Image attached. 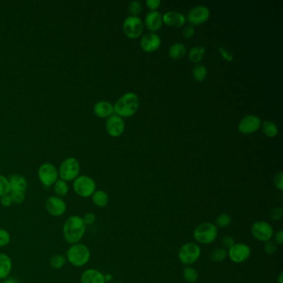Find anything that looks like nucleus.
I'll return each instance as SVG.
<instances>
[{
    "label": "nucleus",
    "instance_id": "obj_1",
    "mask_svg": "<svg viewBox=\"0 0 283 283\" xmlns=\"http://www.w3.org/2000/svg\"><path fill=\"white\" fill-rule=\"evenodd\" d=\"M86 227L83 217L77 214L68 217L62 226V234L65 241L70 245L81 243L85 235Z\"/></svg>",
    "mask_w": 283,
    "mask_h": 283
},
{
    "label": "nucleus",
    "instance_id": "obj_2",
    "mask_svg": "<svg viewBox=\"0 0 283 283\" xmlns=\"http://www.w3.org/2000/svg\"><path fill=\"white\" fill-rule=\"evenodd\" d=\"M140 100L137 94L128 92L117 100L114 107V113L120 117H131L137 113L139 108Z\"/></svg>",
    "mask_w": 283,
    "mask_h": 283
},
{
    "label": "nucleus",
    "instance_id": "obj_3",
    "mask_svg": "<svg viewBox=\"0 0 283 283\" xmlns=\"http://www.w3.org/2000/svg\"><path fill=\"white\" fill-rule=\"evenodd\" d=\"M91 250L83 243L70 245L65 256L67 262L75 267H83L88 263L91 259Z\"/></svg>",
    "mask_w": 283,
    "mask_h": 283
},
{
    "label": "nucleus",
    "instance_id": "obj_4",
    "mask_svg": "<svg viewBox=\"0 0 283 283\" xmlns=\"http://www.w3.org/2000/svg\"><path fill=\"white\" fill-rule=\"evenodd\" d=\"M219 229L214 223L203 222L197 225L193 232L196 243L209 245L216 240Z\"/></svg>",
    "mask_w": 283,
    "mask_h": 283
},
{
    "label": "nucleus",
    "instance_id": "obj_5",
    "mask_svg": "<svg viewBox=\"0 0 283 283\" xmlns=\"http://www.w3.org/2000/svg\"><path fill=\"white\" fill-rule=\"evenodd\" d=\"M201 256V249L198 243L188 242L183 244L178 250V258L182 264L192 266L198 262Z\"/></svg>",
    "mask_w": 283,
    "mask_h": 283
},
{
    "label": "nucleus",
    "instance_id": "obj_6",
    "mask_svg": "<svg viewBox=\"0 0 283 283\" xmlns=\"http://www.w3.org/2000/svg\"><path fill=\"white\" fill-rule=\"evenodd\" d=\"M57 170L59 179L67 183L73 182L80 175V163L76 158L68 157L61 162Z\"/></svg>",
    "mask_w": 283,
    "mask_h": 283
},
{
    "label": "nucleus",
    "instance_id": "obj_7",
    "mask_svg": "<svg viewBox=\"0 0 283 283\" xmlns=\"http://www.w3.org/2000/svg\"><path fill=\"white\" fill-rule=\"evenodd\" d=\"M72 188L76 195L83 198H91L96 190V184L88 175H79L72 183Z\"/></svg>",
    "mask_w": 283,
    "mask_h": 283
},
{
    "label": "nucleus",
    "instance_id": "obj_8",
    "mask_svg": "<svg viewBox=\"0 0 283 283\" xmlns=\"http://www.w3.org/2000/svg\"><path fill=\"white\" fill-rule=\"evenodd\" d=\"M38 177L43 186L52 187L59 179L58 170L54 164L43 163L38 168Z\"/></svg>",
    "mask_w": 283,
    "mask_h": 283
},
{
    "label": "nucleus",
    "instance_id": "obj_9",
    "mask_svg": "<svg viewBox=\"0 0 283 283\" xmlns=\"http://www.w3.org/2000/svg\"><path fill=\"white\" fill-rule=\"evenodd\" d=\"M251 233L256 240L266 243L267 241L272 240L274 229L269 223L263 220H257L252 225Z\"/></svg>",
    "mask_w": 283,
    "mask_h": 283
},
{
    "label": "nucleus",
    "instance_id": "obj_10",
    "mask_svg": "<svg viewBox=\"0 0 283 283\" xmlns=\"http://www.w3.org/2000/svg\"><path fill=\"white\" fill-rule=\"evenodd\" d=\"M251 248L244 243H237L227 250V257L236 264H241L249 259Z\"/></svg>",
    "mask_w": 283,
    "mask_h": 283
},
{
    "label": "nucleus",
    "instance_id": "obj_11",
    "mask_svg": "<svg viewBox=\"0 0 283 283\" xmlns=\"http://www.w3.org/2000/svg\"><path fill=\"white\" fill-rule=\"evenodd\" d=\"M144 30V24L139 17L129 16L123 23V31L131 39L139 38Z\"/></svg>",
    "mask_w": 283,
    "mask_h": 283
},
{
    "label": "nucleus",
    "instance_id": "obj_12",
    "mask_svg": "<svg viewBox=\"0 0 283 283\" xmlns=\"http://www.w3.org/2000/svg\"><path fill=\"white\" fill-rule=\"evenodd\" d=\"M67 203L65 202L64 199L57 197L56 195H52L46 199V211L54 218H59L64 215L65 213L67 212Z\"/></svg>",
    "mask_w": 283,
    "mask_h": 283
},
{
    "label": "nucleus",
    "instance_id": "obj_13",
    "mask_svg": "<svg viewBox=\"0 0 283 283\" xmlns=\"http://www.w3.org/2000/svg\"><path fill=\"white\" fill-rule=\"evenodd\" d=\"M262 121L258 116L255 115H246L238 124V131L243 135H251L259 130Z\"/></svg>",
    "mask_w": 283,
    "mask_h": 283
},
{
    "label": "nucleus",
    "instance_id": "obj_14",
    "mask_svg": "<svg viewBox=\"0 0 283 283\" xmlns=\"http://www.w3.org/2000/svg\"><path fill=\"white\" fill-rule=\"evenodd\" d=\"M210 11L205 6H197L192 8L188 14L187 19L191 26H198L208 21Z\"/></svg>",
    "mask_w": 283,
    "mask_h": 283
},
{
    "label": "nucleus",
    "instance_id": "obj_15",
    "mask_svg": "<svg viewBox=\"0 0 283 283\" xmlns=\"http://www.w3.org/2000/svg\"><path fill=\"white\" fill-rule=\"evenodd\" d=\"M106 131L110 137H120L125 131V122L122 118L116 115H113L107 118L106 121Z\"/></svg>",
    "mask_w": 283,
    "mask_h": 283
},
{
    "label": "nucleus",
    "instance_id": "obj_16",
    "mask_svg": "<svg viewBox=\"0 0 283 283\" xmlns=\"http://www.w3.org/2000/svg\"><path fill=\"white\" fill-rule=\"evenodd\" d=\"M161 45V39L156 33H147L142 37L141 40V48L143 51L151 54L157 51Z\"/></svg>",
    "mask_w": 283,
    "mask_h": 283
},
{
    "label": "nucleus",
    "instance_id": "obj_17",
    "mask_svg": "<svg viewBox=\"0 0 283 283\" xmlns=\"http://www.w3.org/2000/svg\"><path fill=\"white\" fill-rule=\"evenodd\" d=\"M144 25H145L147 29L153 32V33L158 32L159 30L161 29L162 25H163L162 15L157 11L150 12L145 16Z\"/></svg>",
    "mask_w": 283,
    "mask_h": 283
},
{
    "label": "nucleus",
    "instance_id": "obj_18",
    "mask_svg": "<svg viewBox=\"0 0 283 283\" xmlns=\"http://www.w3.org/2000/svg\"><path fill=\"white\" fill-rule=\"evenodd\" d=\"M162 19L164 24L170 27L181 28L186 23V18L184 14L175 11L167 12L162 16Z\"/></svg>",
    "mask_w": 283,
    "mask_h": 283
},
{
    "label": "nucleus",
    "instance_id": "obj_19",
    "mask_svg": "<svg viewBox=\"0 0 283 283\" xmlns=\"http://www.w3.org/2000/svg\"><path fill=\"white\" fill-rule=\"evenodd\" d=\"M80 282L81 283H107L104 274L95 268L85 270L81 276Z\"/></svg>",
    "mask_w": 283,
    "mask_h": 283
},
{
    "label": "nucleus",
    "instance_id": "obj_20",
    "mask_svg": "<svg viewBox=\"0 0 283 283\" xmlns=\"http://www.w3.org/2000/svg\"><path fill=\"white\" fill-rule=\"evenodd\" d=\"M9 186H10V192H24L26 193L28 190L27 179L20 174H13L8 178ZM9 192V193H10Z\"/></svg>",
    "mask_w": 283,
    "mask_h": 283
},
{
    "label": "nucleus",
    "instance_id": "obj_21",
    "mask_svg": "<svg viewBox=\"0 0 283 283\" xmlns=\"http://www.w3.org/2000/svg\"><path fill=\"white\" fill-rule=\"evenodd\" d=\"M93 113L97 117L109 118L114 113V107L110 102L101 101L94 105Z\"/></svg>",
    "mask_w": 283,
    "mask_h": 283
},
{
    "label": "nucleus",
    "instance_id": "obj_22",
    "mask_svg": "<svg viewBox=\"0 0 283 283\" xmlns=\"http://www.w3.org/2000/svg\"><path fill=\"white\" fill-rule=\"evenodd\" d=\"M13 269V261L4 253H0V281L4 280L10 275Z\"/></svg>",
    "mask_w": 283,
    "mask_h": 283
},
{
    "label": "nucleus",
    "instance_id": "obj_23",
    "mask_svg": "<svg viewBox=\"0 0 283 283\" xmlns=\"http://www.w3.org/2000/svg\"><path fill=\"white\" fill-rule=\"evenodd\" d=\"M91 198L92 203L97 208H105L109 203V195L104 190H96Z\"/></svg>",
    "mask_w": 283,
    "mask_h": 283
},
{
    "label": "nucleus",
    "instance_id": "obj_24",
    "mask_svg": "<svg viewBox=\"0 0 283 283\" xmlns=\"http://www.w3.org/2000/svg\"><path fill=\"white\" fill-rule=\"evenodd\" d=\"M187 50L183 43H174L169 49L168 54L172 60H179L185 56Z\"/></svg>",
    "mask_w": 283,
    "mask_h": 283
},
{
    "label": "nucleus",
    "instance_id": "obj_25",
    "mask_svg": "<svg viewBox=\"0 0 283 283\" xmlns=\"http://www.w3.org/2000/svg\"><path fill=\"white\" fill-rule=\"evenodd\" d=\"M54 190L56 196L63 198L69 193L68 183L62 180V179H58L57 180L56 183L54 184Z\"/></svg>",
    "mask_w": 283,
    "mask_h": 283
},
{
    "label": "nucleus",
    "instance_id": "obj_26",
    "mask_svg": "<svg viewBox=\"0 0 283 283\" xmlns=\"http://www.w3.org/2000/svg\"><path fill=\"white\" fill-rule=\"evenodd\" d=\"M67 262L66 256L63 254H54V256H52L51 258L49 260V264L53 269L55 270H60L63 268Z\"/></svg>",
    "mask_w": 283,
    "mask_h": 283
},
{
    "label": "nucleus",
    "instance_id": "obj_27",
    "mask_svg": "<svg viewBox=\"0 0 283 283\" xmlns=\"http://www.w3.org/2000/svg\"><path fill=\"white\" fill-rule=\"evenodd\" d=\"M204 54H205V48L202 46H196L190 50L189 57H190V61L195 63H198L202 61Z\"/></svg>",
    "mask_w": 283,
    "mask_h": 283
},
{
    "label": "nucleus",
    "instance_id": "obj_28",
    "mask_svg": "<svg viewBox=\"0 0 283 283\" xmlns=\"http://www.w3.org/2000/svg\"><path fill=\"white\" fill-rule=\"evenodd\" d=\"M192 75L195 80L198 83H202L206 80L208 76V71L203 65H196L192 70Z\"/></svg>",
    "mask_w": 283,
    "mask_h": 283
},
{
    "label": "nucleus",
    "instance_id": "obj_29",
    "mask_svg": "<svg viewBox=\"0 0 283 283\" xmlns=\"http://www.w3.org/2000/svg\"><path fill=\"white\" fill-rule=\"evenodd\" d=\"M210 260L213 262H222L226 260L227 257V249H224V248H217L214 249L210 254Z\"/></svg>",
    "mask_w": 283,
    "mask_h": 283
},
{
    "label": "nucleus",
    "instance_id": "obj_30",
    "mask_svg": "<svg viewBox=\"0 0 283 283\" xmlns=\"http://www.w3.org/2000/svg\"><path fill=\"white\" fill-rule=\"evenodd\" d=\"M183 278L189 283H195L198 279V273L195 267L187 266L183 270Z\"/></svg>",
    "mask_w": 283,
    "mask_h": 283
},
{
    "label": "nucleus",
    "instance_id": "obj_31",
    "mask_svg": "<svg viewBox=\"0 0 283 283\" xmlns=\"http://www.w3.org/2000/svg\"><path fill=\"white\" fill-rule=\"evenodd\" d=\"M262 131L266 137L273 138L278 134V126L273 121L265 120L264 122L262 123Z\"/></svg>",
    "mask_w": 283,
    "mask_h": 283
},
{
    "label": "nucleus",
    "instance_id": "obj_32",
    "mask_svg": "<svg viewBox=\"0 0 283 283\" xmlns=\"http://www.w3.org/2000/svg\"><path fill=\"white\" fill-rule=\"evenodd\" d=\"M231 223H232V219H231V216H230L229 214L223 213V214H220L219 216L217 217L214 225H216V227L218 228L219 227H220V228H226V227H229Z\"/></svg>",
    "mask_w": 283,
    "mask_h": 283
},
{
    "label": "nucleus",
    "instance_id": "obj_33",
    "mask_svg": "<svg viewBox=\"0 0 283 283\" xmlns=\"http://www.w3.org/2000/svg\"><path fill=\"white\" fill-rule=\"evenodd\" d=\"M9 192H10V186L8 178L0 174V198L3 195H8Z\"/></svg>",
    "mask_w": 283,
    "mask_h": 283
},
{
    "label": "nucleus",
    "instance_id": "obj_34",
    "mask_svg": "<svg viewBox=\"0 0 283 283\" xmlns=\"http://www.w3.org/2000/svg\"><path fill=\"white\" fill-rule=\"evenodd\" d=\"M11 242V235L8 230L0 227V248H4Z\"/></svg>",
    "mask_w": 283,
    "mask_h": 283
},
{
    "label": "nucleus",
    "instance_id": "obj_35",
    "mask_svg": "<svg viewBox=\"0 0 283 283\" xmlns=\"http://www.w3.org/2000/svg\"><path fill=\"white\" fill-rule=\"evenodd\" d=\"M129 12L132 15L131 16L137 17L139 15L142 11V4L139 1H132L129 4Z\"/></svg>",
    "mask_w": 283,
    "mask_h": 283
},
{
    "label": "nucleus",
    "instance_id": "obj_36",
    "mask_svg": "<svg viewBox=\"0 0 283 283\" xmlns=\"http://www.w3.org/2000/svg\"><path fill=\"white\" fill-rule=\"evenodd\" d=\"M283 209L282 207H275L272 208L269 212L270 219H272L274 222L280 221L283 219Z\"/></svg>",
    "mask_w": 283,
    "mask_h": 283
},
{
    "label": "nucleus",
    "instance_id": "obj_37",
    "mask_svg": "<svg viewBox=\"0 0 283 283\" xmlns=\"http://www.w3.org/2000/svg\"><path fill=\"white\" fill-rule=\"evenodd\" d=\"M9 195L12 198L13 203H15V204H21V203H24L25 198H26V193L11 191L9 193Z\"/></svg>",
    "mask_w": 283,
    "mask_h": 283
},
{
    "label": "nucleus",
    "instance_id": "obj_38",
    "mask_svg": "<svg viewBox=\"0 0 283 283\" xmlns=\"http://www.w3.org/2000/svg\"><path fill=\"white\" fill-rule=\"evenodd\" d=\"M263 251L270 256L274 255L278 251V245L273 241H267L263 245Z\"/></svg>",
    "mask_w": 283,
    "mask_h": 283
},
{
    "label": "nucleus",
    "instance_id": "obj_39",
    "mask_svg": "<svg viewBox=\"0 0 283 283\" xmlns=\"http://www.w3.org/2000/svg\"><path fill=\"white\" fill-rule=\"evenodd\" d=\"M273 184L275 185V187L278 190L283 191V172L280 171L279 173L275 174V176L273 178Z\"/></svg>",
    "mask_w": 283,
    "mask_h": 283
},
{
    "label": "nucleus",
    "instance_id": "obj_40",
    "mask_svg": "<svg viewBox=\"0 0 283 283\" xmlns=\"http://www.w3.org/2000/svg\"><path fill=\"white\" fill-rule=\"evenodd\" d=\"M83 219L86 226H88V225H92L93 224H95L96 221V214L92 213V212L85 213V214L83 215Z\"/></svg>",
    "mask_w": 283,
    "mask_h": 283
},
{
    "label": "nucleus",
    "instance_id": "obj_41",
    "mask_svg": "<svg viewBox=\"0 0 283 283\" xmlns=\"http://www.w3.org/2000/svg\"><path fill=\"white\" fill-rule=\"evenodd\" d=\"M235 243V239L232 238V236L226 235L222 238L223 248L227 249V250H228L230 248H232Z\"/></svg>",
    "mask_w": 283,
    "mask_h": 283
},
{
    "label": "nucleus",
    "instance_id": "obj_42",
    "mask_svg": "<svg viewBox=\"0 0 283 283\" xmlns=\"http://www.w3.org/2000/svg\"><path fill=\"white\" fill-rule=\"evenodd\" d=\"M195 33V28L193 26H187L185 27L183 30V37L186 39H190L193 38Z\"/></svg>",
    "mask_w": 283,
    "mask_h": 283
},
{
    "label": "nucleus",
    "instance_id": "obj_43",
    "mask_svg": "<svg viewBox=\"0 0 283 283\" xmlns=\"http://www.w3.org/2000/svg\"><path fill=\"white\" fill-rule=\"evenodd\" d=\"M219 51L224 60L227 61H232V60H233V55H232V54H230L229 52L227 51L225 48H221V47L219 48Z\"/></svg>",
    "mask_w": 283,
    "mask_h": 283
},
{
    "label": "nucleus",
    "instance_id": "obj_44",
    "mask_svg": "<svg viewBox=\"0 0 283 283\" xmlns=\"http://www.w3.org/2000/svg\"><path fill=\"white\" fill-rule=\"evenodd\" d=\"M273 242L277 245L282 246L283 244V231L282 229L278 230V232H274L273 234Z\"/></svg>",
    "mask_w": 283,
    "mask_h": 283
},
{
    "label": "nucleus",
    "instance_id": "obj_45",
    "mask_svg": "<svg viewBox=\"0 0 283 283\" xmlns=\"http://www.w3.org/2000/svg\"><path fill=\"white\" fill-rule=\"evenodd\" d=\"M161 0H148L146 1L147 8L150 10L155 11L161 6Z\"/></svg>",
    "mask_w": 283,
    "mask_h": 283
},
{
    "label": "nucleus",
    "instance_id": "obj_46",
    "mask_svg": "<svg viewBox=\"0 0 283 283\" xmlns=\"http://www.w3.org/2000/svg\"><path fill=\"white\" fill-rule=\"evenodd\" d=\"M0 203H1V205L5 207V208L10 207V206L13 204V201H12V198H11L9 194H8V195H3V196H2V197L0 198Z\"/></svg>",
    "mask_w": 283,
    "mask_h": 283
},
{
    "label": "nucleus",
    "instance_id": "obj_47",
    "mask_svg": "<svg viewBox=\"0 0 283 283\" xmlns=\"http://www.w3.org/2000/svg\"><path fill=\"white\" fill-rule=\"evenodd\" d=\"M2 283H19V282L15 278H8L4 279Z\"/></svg>",
    "mask_w": 283,
    "mask_h": 283
},
{
    "label": "nucleus",
    "instance_id": "obj_48",
    "mask_svg": "<svg viewBox=\"0 0 283 283\" xmlns=\"http://www.w3.org/2000/svg\"><path fill=\"white\" fill-rule=\"evenodd\" d=\"M105 276V281H106V283H112L113 280V277L112 274H110V273H107V274H104Z\"/></svg>",
    "mask_w": 283,
    "mask_h": 283
},
{
    "label": "nucleus",
    "instance_id": "obj_49",
    "mask_svg": "<svg viewBox=\"0 0 283 283\" xmlns=\"http://www.w3.org/2000/svg\"><path fill=\"white\" fill-rule=\"evenodd\" d=\"M277 283H283V273H281L277 278Z\"/></svg>",
    "mask_w": 283,
    "mask_h": 283
},
{
    "label": "nucleus",
    "instance_id": "obj_50",
    "mask_svg": "<svg viewBox=\"0 0 283 283\" xmlns=\"http://www.w3.org/2000/svg\"><path fill=\"white\" fill-rule=\"evenodd\" d=\"M111 283H123L121 282H112Z\"/></svg>",
    "mask_w": 283,
    "mask_h": 283
},
{
    "label": "nucleus",
    "instance_id": "obj_51",
    "mask_svg": "<svg viewBox=\"0 0 283 283\" xmlns=\"http://www.w3.org/2000/svg\"><path fill=\"white\" fill-rule=\"evenodd\" d=\"M0 283H1V281H0Z\"/></svg>",
    "mask_w": 283,
    "mask_h": 283
}]
</instances>
